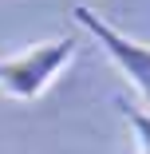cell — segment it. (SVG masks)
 I'll use <instances>...</instances> for the list:
<instances>
[{"mask_svg": "<svg viewBox=\"0 0 150 154\" xmlns=\"http://www.w3.org/2000/svg\"><path fill=\"white\" fill-rule=\"evenodd\" d=\"M71 16H75V24L83 28V32H87V36H91V40L111 55V63L130 79V87L138 91L142 103L150 107V44L130 40L127 32H118L111 20H103L95 8H87V4H75Z\"/></svg>", "mask_w": 150, "mask_h": 154, "instance_id": "7a4b0ae2", "label": "cell"}, {"mask_svg": "<svg viewBox=\"0 0 150 154\" xmlns=\"http://www.w3.org/2000/svg\"><path fill=\"white\" fill-rule=\"evenodd\" d=\"M118 111H123V119L130 122V131H134L138 154H150V111H142V107H130L127 99H118Z\"/></svg>", "mask_w": 150, "mask_h": 154, "instance_id": "3957f363", "label": "cell"}, {"mask_svg": "<svg viewBox=\"0 0 150 154\" xmlns=\"http://www.w3.org/2000/svg\"><path fill=\"white\" fill-rule=\"evenodd\" d=\"M75 59V40L71 36H55L44 44L24 48L20 55L0 59V95H8L16 103H32L55 83V75L71 67Z\"/></svg>", "mask_w": 150, "mask_h": 154, "instance_id": "6da1fadb", "label": "cell"}]
</instances>
